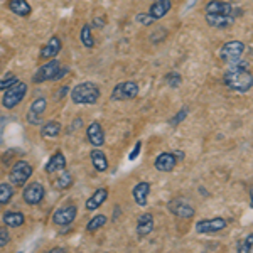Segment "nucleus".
<instances>
[{"mask_svg": "<svg viewBox=\"0 0 253 253\" xmlns=\"http://www.w3.org/2000/svg\"><path fill=\"white\" fill-rule=\"evenodd\" d=\"M12 198H14V186L9 182H2L0 184V206L9 205Z\"/></svg>", "mask_w": 253, "mask_h": 253, "instance_id": "obj_27", "label": "nucleus"}, {"mask_svg": "<svg viewBox=\"0 0 253 253\" xmlns=\"http://www.w3.org/2000/svg\"><path fill=\"white\" fill-rule=\"evenodd\" d=\"M223 83L230 89H233V91L238 93L250 91L253 86V76L252 71L248 69V63H245V61H235L233 68L224 73Z\"/></svg>", "mask_w": 253, "mask_h": 253, "instance_id": "obj_1", "label": "nucleus"}, {"mask_svg": "<svg viewBox=\"0 0 253 253\" xmlns=\"http://www.w3.org/2000/svg\"><path fill=\"white\" fill-rule=\"evenodd\" d=\"M59 133H61V124L56 120L47 122V124H44L42 128H41V137H46V138H54V137H58Z\"/></svg>", "mask_w": 253, "mask_h": 253, "instance_id": "obj_26", "label": "nucleus"}, {"mask_svg": "<svg viewBox=\"0 0 253 253\" xmlns=\"http://www.w3.org/2000/svg\"><path fill=\"white\" fill-rule=\"evenodd\" d=\"M80 39H81V44H83L86 49L95 47V39H93V34H91V26H88V24H86V26L81 27Z\"/></svg>", "mask_w": 253, "mask_h": 253, "instance_id": "obj_28", "label": "nucleus"}, {"mask_svg": "<svg viewBox=\"0 0 253 253\" xmlns=\"http://www.w3.org/2000/svg\"><path fill=\"white\" fill-rule=\"evenodd\" d=\"M93 22H95V26H96V27H103V26H105V24H103V19H95Z\"/></svg>", "mask_w": 253, "mask_h": 253, "instance_id": "obj_41", "label": "nucleus"}, {"mask_svg": "<svg viewBox=\"0 0 253 253\" xmlns=\"http://www.w3.org/2000/svg\"><path fill=\"white\" fill-rule=\"evenodd\" d=\"M17 81H19V80H17V76H14V75H12V73H9V75H7L5 78L0 80V89H2V91H3V89L10 88L14 83H17Z\"/></svg>", "mask_w": 253, "mask_h": 253, "instance_id": "obj_33", "label": "nucleus"}, {"mask_svg": "<svg viewBox=\"0 0 253 253\" xmlns=\"http://www.w3.org/2000/svg\"><path fill=\"white\" fill-rule=\"evenodd\" d=\"M9 9L19 17H27L32 12V7L27 3V0H9Z\"/></svg>", "mask_w": 253, "mask_h": 253, "instance_id": "obj_24", "label": "nucleus"}, {"mask_svg": "<svg viewBox=\"0 0 253 253\" xmlns=\"http://www.w3.org/2000/svg\"><path fill=\"white\" fill-rule=\"evenodd\" d=\"M154 230V216L150 213H144L138 216L137 219V236L138 238H145L147 235H150Z\"/></svg>", "mask_w": 253, "mask_h": 253, "instance_id": "obj_19", "label": "nucleus"}, {"mask_svg": "<svg viewBox=\"0 0 253 253\" xmlns=\"http://www.w3.org/2000/svg\"><path fill=\"white\" fill-rule=\"evenodd\" d=\"M10 242V233L7 230V226H0V248L7 247Z\"/></svg>", "mask_w": 253, "mask_h": 253, "instance_id": "obj_34", "label": "nucleus"}, {"mask_svg": "<svg viewBox=\"0 0 253 253\" xmlns=\"http://www.w3.org/2000/svg\"><path fill=\"white\" fill-rule=\"evenodd\" d=\"M26 95H27V83H24V81H17V83H14L10 88L5 89V93H3V98H2L3 108H7V110L15 108L20 101L24 100V96Z\"/></svg>", "mask_w": 253, "mask_h": 253, "instance_id": "obj_3", "label": "nucleus"}, {"mask_svg": "<svg viewBox=\"0 0 253 253\" xmlns=\"http://www.w3.org/2000/svg\"><path fill=\"white\" fill-rule=\"evenodd\" d=\"M149 194H150V182L142 181L133 187L132 196H133V201L137 203L140 208L147 206V201H149Z\"/></svg>", "mask_w": 253, "mask_h": 253, "instance_id": "obj_18", "label": "nucleus"}, {"mask_svg": "<svg viewBox=\"0 0 253 253\" xmlns=\"http://www.w3.org/2000/svg\"><path fill=\"white\" fill-rule=\"evenodd\" d=\"M76 216H78V208L75 205H68L54 211V214H52V223H54L56 226H69V224H73V221L76 219Z\"/></svg>", "mask_w": 253, "mask_h": 253, "instance_id": "obj_10", "label": "nucleus"}, {"mask_svg": "<svg viewBox=\"0 0 253 253\" xmlns=\"http://www.w3.org/2000/svg\"><path fill=\"white\" fill-rule=\"evenodd\" d=\"M89 159H91V164L98 172H107L108 170V159H107V156H105L103 150L93 149L91 154H89Z\"/></svg>", "mask_w": 253, "mask_h": 253, "instance_id": "obj_23", "label": "nucleus"}, {"mask_svg": "<svg viewBox=\"0 0 253 253\" xmlns=\"http://www.w3.org/2000/svg\"><path fill=\"white\" fill-rule=\"evenodd\" d=\"M54 186H56V189H61V191H64V189H69V187L73 186V175L71 172H68V170H61V175L58 179H56V182H54Z\"/></svg>", "mask_w": 253, "mask_h": 253, "instance_id": "obj_29", "label": "nucleus"}, {"mask_svg": "<svg viewBox=\"0 0 253 253\" xmlns=\"http://www.w3.org/2000/svg\"><path fill=\"white\" fill-rule=\"evenodd\" d=\"M71 101L75 105H95L98 103L101 96V91L96 83L93 81H84V83L76 84L75 88L69 91Z\"/></svg>", "mask_w": 253, "mask_h": 253, "instance_id": "obj_2", "label": "nucleus"}, {"mask_svg": "<svg viewBox=\"0 0 253 253\" xmlns=\"http://www.w3.org/2000/svg\"><path fill=\"white\" fill-rule=\"evenodd\" d=\"M66 93H69V86H64V88H61V91H59V93H56V95H54V98H58V100H59V98H63L64 95H66Z\"/></svg>", "mask_w": 253, "mask_h": 253, "instance_id": "obj_39", "label": "nucleus"}, {"mask_svg": "<svg viewBox=\"0 0 253 253\" xmlns=\"http://www.w3.org/2000/svg\"><path fill=\"white\" fill-rule=\"evenodd\" d=\"M69 73V68L68 66H63V64H61V68L58 69V73H56V76H54V80L52 81H59V80H63L64 76H66Z\"/></svg>", "mask_w": 253, "mask_h": 253, "instance_id": "obj_37", "label": "nucleus"}, {"mask_svg": "<svg viewBox=\"0 0 253 253\" xmlns=\"http://www.w3.org/2000/svg\"><path fill=\"white\" fill-rule=\"evenodd\" d=\"M63 169H66V157H64V154L61 152V150H58V152H54L49 157L47 164L44 166V170H46L47 174H52Z\"/></svg>", "mask_w": 253, "mask_h": 253, "instance_id": "obj_20", "label": "nucleus"}, {"mask_svg": "<svg viewBox=\"0 0 253 253\" xmlns=\"http://www.w3.org/2000/svg\"><path fill=\"white\" fill-rule=\"evenodd\" d=\"M26 221V216L20 211H5L3 213V224L9 228H20Z\"/></svg>", "mask_w": 253, "mask_h": 253, "instance_id": "obj_25", "label": "nucleus"}, {"mask_svg": "<svg viewBox=\"0 0 253 253\" xmlns=\"http://www.w3.org/2000/svg\"><path fill=\"white\" fill-rule=\"evenodd\" d=\"M107 199H108V189H107V187H98L95 193L88 198L84 208H86L88 211H96L98 208H101L105 205V201H107Z\"/></svg>", "mask_w": 253, "mask_h": 253, "instance_id": "obj_15", "label": "nucleus"}, {"mask_svg": "<svg viewBox=\"0 0 253 253\" xmlns=\"http://www.w3.org/2000/svg\"><path fill=\"white\" fill-rule=\"evenodd\" d=\"M107 221H108V218L105 214H96L88 221L86 230L89 231V233H95V231H98L100 228H103L105 224H107Z\"/></svg>", "mask_w": 253, "mask_h": 253, "instance_id": "obj_30", "label": "nucleus"}, {"mask_svg": "<svg viewBox=\"0 0 253 253\" xmlns=\"http://www.w3.org/2000/svg\"><path fill=\"white\" fill-rule=\"evenodd\" d=\"M187 113H189V108L184 107V108L181 110V112L177 113V115H175V117L172 118V120H170V125H179V124H181V122L187 117Z\"/></svg>", "mask_w": 253, "mask_h": 253, "instance_id": "obj_36", "label": "nucleus"}, {"mask_svg": "<svg viewBox=\"0 0 253 253\" xmlns=\"http://www.w3.org/2000/svg\"><path fill=\"white\" fill-rule=\"evenodd\" d=\"M167 208H169V211L175 216H179V218H193L194 216V208L189 205L187 201H184V199L181 198H175L172 199V201H169V205H167Z\"/></svg>", "mask_w": 253, "mask_h": 253, "instance_id": "obj_12", "label": "nucleus"}, {"mask_svg": "<svg viewBox=\"0 0 253 253\" xmlns=\"http://www.w3.org/2000/svg\"><path fill=\"white\" fill-rule=\"evenodd\" d=\"M206 14L218 15H233V5L224 0H210L206 5Z\"/></svg>", "mask_w": 253, "mask_h": 253, "instance_id": "obj_17", "label": "nucleus"}, {"mask_svg": "<svg viewBox=\"0 0 253 253\" xmlns=\"http://www.w3.org/2000/svg\"><path fill=\"white\" fill-rule=\"evenodd\" d=\"M166 83L169 84L172 89H175V88H179L182 84V76L179 75V73H175V71L167 73V75H166Z\"/></svg>", "mask_w": 253, "mask_h": 253, "instance_id": "obj_31", "label": "nucleus"}, {"mask_svg": "<svg viewBox=\"0 0 253 253\" xmlns=\"http://www.w3.org/2000/svg\"><path fill=\"white\" fill-rule=\"evenodd\" d=\"M138 95V84L135 81H122L112 89L110 100L112 101H126L133 100Z\"/></svg>", "mask_w": 253, "mask_h": 253, "instance_id": "obj_6", "label": "nucleus"}, {"mask_svg": "<svg viewBox=\"0 0 253 253\" xmlns=\"http://www.w3.org/2000/svg\"><path fill=\"white\" fill-rule=\"evenodd\" d=\"M66 250H64V248H51V250H49V253H64Z\"/></svg>", "mask_w": 253, "mask_h": 253, "instance_id": "obj_42", "label": "nucleus"}, {"mask_svg": "<svg viewBox=\"0 0 253 253\" xmlns=\"http://www.w3.org/2000/svg\"><path fill=\"white\" fill-rule=\"evenodd\" d=\"M59 68H61V61L52 58L51 61L44 63L42 66H41L38 71L34 73V76H32V81H34V83H38V84L46 83V81H52Z\"/></svg>", "mask_w": 253, "mask_h": 253, "instance_id": "obj_7", "label": "nucleus"}, {"mask_svg": "<svg viewBox=\"0 0 253 253\" xmlns=\"http://www.w3.org/2000/svg\"><path fill=\"white\" fill-rule=\"evenodd\" d=\"M140 150H142V142L138 140L137 144H135V147H133V150H132V152H130V156H128L130 161H135L137 156H138V154H140Z\"/></svg>", "mask_w": 253, "mask_h": 253, "instance_id": "obj_38", "label": "nucleus"}, {"mask_svg": "<svg viewBox=\"0 0 253 253\" xmlns=\"http://www.w3.org/2000/svg\"><path fill=\"white\" fill-rule=\"evenodd\" d=\"M243 52H245V44L242 41H228L219 49V58H221L223 63L233 64L235 61L242 58Z\"/></svg>", "mask_w": 253, "mask_h": 253, "instance_id": "obj_5", "label": "nucleus"}, {"mask_svg": "<svg viewBox=\"0 0 253 253\" xmlns=\"http://www.w3.org/2000/svg\"><path fill=\"white\" fill-rule=\"evenodd\" d=\"M236 252H238V253H252L253 252V236L248 235L243 242H240Z\"/></svg>", "mask_w": 253, "mask_h": 253, "instance_id": "obj_32", "label": "nucleus"}, {"mask_svg": "<svg viewBox=\"0 0 253 253\" xmlns=\"http://www.w3.org/2000/svg\"><path fill=\"white\" fill-rule=\"evenodd\" d=\"M174 156H175L177 161H184V152H182V150H175Z\"/></svg>", "mask_w": 253, "mask_h": 253, "instance_id": "obj_40", "label": "nucleus"}, {"mask_svg": "<svg viewBox=\"0 0 253 253\" xmlns=\"http://www.w3.org/2000/svg\"><path fill=\"white\" fill-rule=\"evenodd\" d=\"M44 196H46V189L41 184L39 181H34L31 184H27L22 191V198L24 203L29 206H38L39 203H42Z\"/></svg>", "mask_w": 253, "mask_h": 253, "instance_id": "obj_8", "label": "nucleus"}, {"mask_svg": "<svg viewBox=\"0 0 253 253\" xmlns=\"http://www.w3.org/2000/svg\"><path fill=\"white\" fill-rule=\"evenodd\" d=\"M32 172H34V169H32V166L29 162L26 161H17L14 166H12L10 172H9V181L12 186H17V187H22L27 184V181L31 179Z\"/></svg>", "mask_w": 253, "mask_h": 253, "instance_id": "obj_4", "label": "nucleus"}, {"mask_svg": "<svg viewBox=\"0 0 253 253\" xmlns=\"http://www.w3.org/2000/svg\"><path fill=\"white\" fill-rule=\"evenodd\" d=\"M61 49H63V42H61L59 36H52V38L47 41L46 46H42V49H41V58L42 59L56 58L61 52Z\"/></svg>", "mask_w": 253, "mask_h": 253, "instance_id": "obj_16", "label": "nucleus"}, {"mask_svg": "<svg viewBox=\"0 0 253 253\" xmlns=\"http://www.w3.org/2000/svg\"><path fill=\"white\" fill-rule=\"evenodd\" d=\"M135 20L137 22H140L142 26H152V24L156 22V19H154L150 14H137Z\"/></svg>", "mask_w": 253, "mask_h": 253, "instance_id": "obj_35", "label": "nucleus"}, {"mask_svg": "<svg viewBox=\"0 0 253 253\" xmlns=\"http://www.w3.org/2000/svg\"><path fill=\"white\" fill-rule=\"evenodd\" d=\"M86 137H88V142L95 147V149H100V147L105 145V132L98 122H91V124L86 126Z\"/></svg>", "mask_w": 253, "mask_h": 253, "instance_id": "obj_13", "label": "nucleus"}, {"mask_svg": "<svg viewBox=\"0 0 253 253\" xmlns=\"http://www.w3.org/2000/svg\"><path fill=\"white\" fill-rule=\"evenodd\" d=\"M47 110V101L44 96L36 98L31 103L29 112H27V122L31 125H41L44 122V113Z\"/></svg>", "mask_w": 253, "mask_h": 253, "instance_id": "obj_9", "label": "nucleus"}, {"mask_svg": "<svg viewBox=\"0 0 253 253\" xmlns=\"http://www.w3.org/2000/svg\"><path fill=\"white\" fill-rule=\"evenodd\" d=\"M170 9H172V2H170V0H154L152 5H150L149 14L156 20H159V19L166 17Z\"/></svg>", "mask_w": 253, "mask_h": 253, "instance_id": "obj_21", "label": "nucleus"}, {"mask_svg": "<svg viewBox=\"0 0 253 253\" xmlns=\"http://www.w3.org/2000/svg\"><path fill=\"white\" fill-rule=\"evenodd\" d=\"M175 164H177V159H175L172 152L159 154L156 157V162H154V166H156V169L159 172H172Z\"/></svg>", "mask_w": 253, "mask_h": 253, "instance_id": "obj_14", "label": "nucleus"}, {"mask_svg": "<svg viewBox=\"0 0 253 253\" xmlns=\"http://www.w3.org/2000/svg\"><path fill=\"white\" fill-rule=\"evenodd\" d=\"M226 228V219L224 218H210V219H201L196 223V231L199 235H208V233H218Z\"/></svg>", "mask_w": 253, "mask_h": 253, "instance_id": "obj_11", "label": "nucleus"}, {"mask_svg": "<svg viewBox=\"0 0 253 253\" xmlns=\"http://www.w3.org/2000/svg\"><path fill=\"white\" fill-rule=\"evenodd\" d=\"M206 22L210 27L214 29H224V27H230L235 22L233 15H218V14H206Z\"/></svg>", "mask_w": 253, "mask_h": 253, "instance_id": "obj_22", "label": "nucleus"}]
</instances>
